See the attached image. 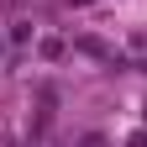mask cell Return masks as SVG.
Wrapping results in <instances>:
<instances>
[{
    "mask_svg": "<svg viewBox=\"0 0 147 147\" xmlns=\"http://www.w3.org/2000/svg\"><path fill=\"white\" fill-rule=\"evenodd\" d=\"M79 147H105V137H100V131H84V137H79Z\"/></svg>",
    "mask_w": 147,
    "mask_h": 147,
    "instance_id": "obj_1",
    "label": "cell"
},
{
    "mask_svg": "<svg viewBox=\"0 0 147 147\" xmlns=\"http://www.w3.org/2000/svg\"><path fill=\"white\" fill-rule=\"evenodd\" d=\"M126 147H147V131H137V137H131V142H126Z\"/></svg>",
    "mask_w": 147,
    "mask_h": 147,
    "instance_id": "obj_2",
    "label": "cell"
},
{
    "mask_svg": "<svg viewBox=\"0 0 147 147\" xmlns=\"http://www.w3.org/2000/svg\"><path fill=\"white\" fill-rule=\"evenodd\" d=\"M0 147H21V142H16V137H5V142H0Z\"/></svg>",
    "mask_w": 147,
    "mask_h": 147,
    "instance_id": "obj_3",
    "label": "cell"
},
{
    "mask_svg": "<svg viewBox=\"0 0 147 147\" xmlns=\"http://www.w3.org/2000/svg\"><path fill=\"white\" fill-rule=\"evenodd\" d=\"M74 5H89V0H74Z\"/></svg>",
    "mask_w": 147,
    "mask_h": 147,
    "instance_id": "obj_4",
    "label": "cell"
}]
</instances>
